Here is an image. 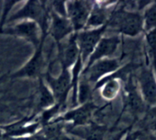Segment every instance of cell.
I'll return each mask as SVG.
<instances>
[{"mask_svg": "<svg viewBox=\"0 0 156 140\" xmlns=\"http://www.w3.org/2000/svg\"><path fill=\"white\" fill-rule=\"evenodd\" d=\"M42 39L40 45L35 48V51L28 61L25 62L23 66L19 69L12 73L9 78L15 79H39L43 77L44 74V69L47 65L45 56L44 53V43L46 38L48 36L47 32H41Z\"/></svg>", "mask_w": 156, "mask_h": 140, "instance_id": "cell-3", "label": "cell"}, {"mask_svg": "<svg viewBox=\"0 0 156 140\" xmlns=\"http://www.w3.org/2000/svg\"><path fill=\"white\" fill-rule=\"evenodd\" d=\"M56 48L57 59L61 68L71 69L80 56L76 33H73L70 35L66 42L62 41L61 44L56 46Z\"/></svg>", "mask_w": 156, "mask_h": 140, "instance_id": "cell-13", "label": "cell"}, {"mask_svg": "<svg viewBox=\"0 0 156 140\" xmlns=\"http://www.w3.org/2000/svg\"><path fill=\"white\" fill-rule=\"evenodd\" d=\"M3 140H41V138L37 133L34 135H28V136L21 137H6L3 138Z\"/></svg>", "mask_w": 156, "mask_h": 140, "instance_id": "cell-26", "label": "cell"}, {"mask_svg": "<svg viewBox=\"0 0 156 140\" xmlns=\"http://www.w3.org/2000/svg\"><path fill=\"white\" fill-rule=\"evenodd\" d=\"M84 64L82 62L81 56L78 58L76 63L73 65L70 71H71V93H72V104L71 108L76 107L78 106L77 103V93L78 87H79V80H80L81 73L84 68Z\"/></svg>", "mask_w": 156, "mask_h": 140, "instance_id": "cell-20", "label": "cell"}, {"mask_svg": "<svg viewBox=\"0 0 156 140\" xmlns=\"http://www.w3.org/2000/svg\"><path fill=\"white\" fill-rule=\"evenodd\" d=\"M50 9L54 13L62 17H67L66 1H52L48 2Z\"/></svg>", "mask_w": 156, "mask_h": 140, "instance_id": "cell-24", "label": "cell"}, {"mask_svg": "<svg viewBox=\"0 0 156 140\" xmlns=\"http://www.w3.org/2000/svg\"><path fill=\"white\" fill-rule=\"evenodd\" d=\"M154 71V72H155V77H156V69H154L153 70Z\"/></svg>", "mask_w": 156, "mask_h": 140, "instance_id": "cell-29", "label": "cell"}, {"mask_svg": "<svg viewBox=\"0 0 156 140\" xmlns=\"http://www.w3.org/2000/svg\"><path fill=\"white\" fill-rule=\"evenodd\" d=\"M94 1H66L67 18L73 25L74 33L85 28Z\"/></svg>", "mask_w": 156, "mask_h": 140, "instance_id": "cell-10", "label": "cell"}, {"mask_svg": "<svg viewBox=\"0 0 156 140\" xmlns=\"http://www.w3.org/2000/svg\"><path fill=\"white\" fill-rule=\"evenodd\" d=\"M0 33L25 40L31 44L34 48L40 45L42 39V33L39 25L32 21H18L13 25L4 27L0 30Z\"/></svg>", "mask_w": 156, "mask_h": 140, "instance_id": "cell-6", "label": "cell"}, {"mask_svg": "<svg viewBox=\"0 0 156 140\" xmlns=\"http://www.w3.org/2000/svg\"><path fill=\"white\" fill-rule=\"evenodd\" d=\"M123 91L124 110L127 109L132 115L135 117H138L144 111L146 105L140 94L137 84L134 82L133 75L125 82Z\"/></svg>", "mask_w": 156, "mask_h": 140, "instance_id": "cell-12", "label": "cell"}, {"mask_svg": "<svg viewBox=\"0 0 156 140\" xmlns=\"http://www.w3.org/2000/svg\"><path fill=\"white\" fill-rule=\"evenodd\" d=\"M21 1H6L4 2V7H3L2 12L1 19H0V30L5 27L8 18L9 17V13L13 9L14 6L19 3Z\"/></svg>", "mask_w": 156, "mask_h": 140, "instance_id": "cell-23", "label": "cell"}, {"mask_svg": "<svg viewBox=\"0 0 156 140\" xmlns=\"http://www.w3.org/2000/svg\"><path fill=\"white\" fill-rule=\"evenodd\" d=\"M97 105L93 102V100H91L88 103L68 110L56 117L51 123H66L69 127L83 126L91 121L93 114L97 110Z\"/></svg>", "mask_w": 156, "mask_h": 140, "instance_id": "cell-5", "label": "cell"}, {"mask_svg": "<svg viewBox=\"0 0 156 140\" xmlns=\"http://www.w3.org/2000/svg\"><path fill=\"white\" fill-rule=\"evenodd\" d=\"M145 32L156 29V1H152L142 12Z\"/></svg>", "mask_w": 156, "mask_h": 140, "instance_id": "cell-22", "label": "cell"}, {"mask_svg": "<svg viewBox=\"0 0 156 140\" xmlns=\"http://www.w3.org/2000/svg\"><path fill=\"white\" fill-rule=\"evenodd\" d=\"M131 127H132V126H129V127L124 128V129H121V130L118 131V132H116L114 134L109 135L106 140H122L123 139V136H124L125 135H126V134L130 131Z\"/></svg>", "mask_w": 156, "mask_h": 140, "instance_id": "cell-25", "label": "cell"}, {"mask_svg": "<svg viewBox=\"0 0 156 140\" xmlns=\"http://www.w3.org/2000/svg\"><path fill=\"white\" fill-rule=\"evenodd\" d=\"M122 56L120 58H107L93 63L87 68H83L81 75L92 85H95L101 79L117 71L121 66Z\"/></svg>", "mask_w": 156, "mask_h": 140, "instance_id": "cell-8", "label": "cell"}, {"mask_svg": "<svg viewBox=\"0 0 156 140\" xmlns=\"http://www.w3.org/2000/svg\"><path fill=\"white\" fill-rule=\"evenodd\" d=\"M122 40L123 37L120 35L104 36L96 46L92 53L90 55L84 68H88L93 63L101 59L112 57L113 55L117 52L118 47L122 44Z\"/></svg>", "mask_w": 156, "mask_h": 140, "instance_id": "cell-11", "label": "cell"}, {"mask_svg": "<svg viewBox=\"0 0 156 140\" xmlns=\"http://www.w3.org/2000/svg\"><path fill=\"white\" fill-rule=\"evenodd\" d=\"M50 19V7L48 2L30 0L25 2L23 6L10 15L6 24L15 21H32L39 25L41 32L48 33Z\"/></svg>", "mask_w": 156, "mask_h": 140, "instance_id": "cell-2", "label": "cell"}, {"mask_svg": "<svg viewBox=\"0 0 156 140\" xmlns=\"http://www.w3.org/2000/svg\"><path fill=\"white\" fill-rule=\"evenodd\" d=\"M107 30L108 24L98 28L85 29L76 33L79 53L84 65H85L90 55L94 51L99 41L105 36Z\"/></svg>", "mask_w": 156, "mask_h": 140, "instance_id": "cell-9", "label": "cell"}, {"mask_svg": "<svg viewBox=\"0 0 156 140\" xmlns=\"http://www.w3.org/2000/svg\"><path fill=\"white\" fill-rule=\"evenodd\" d=\"M136 140H155V138H154L152 135L143 133V132H139Z\"/></svg>", "mask_w": 156, "mask_h": 140, "instance_id": "cell-27", "label": "cell"}, {"mask_svg": "<svg viewBox=\"0 0 156 140\" xmlns=\"http://www.w3.org/2000/svg\"><path fill=\"white\" fill-rule=\"evenodd\" d=\"M74 140H76V139H74Z\"/></svg>", "mask_w": 156, "mask_h": 140, "instance_id": "cell-30", "label": "cell"}, {"mask_svg": "<svg viewBox=\"0 0 156 140\" xmlns=\"http://www.w3.org/2000/svg\"><path fill=\"white\" fill-rule=\"evenodd\" d=\"M44 82L53 93L56 103L67 105V99L71 92V71L61 68V72L56 77L51 75L50 65H47V71L43 75Z\"/></svg>", "mask_w": 156, "mask_h": 140, "instance_id": "cell-4", "label": "cell"}, {"mask_svg": "<svg viewBox=\"0 0 156 140\" xmlns=\"http://www.w3.org/2000/svg\"><path fill=\"white\" fill-rule=\"evenodd\" d=\"M37 114H40L41 111L47 109L53 106L56 103V100L52 93L51 90L49 88L47 84L44 82L43 77L38 79L37 95Z\"/></svg>", "mask_w": 156, "mask_h": 140, "instance_id": "cell-18", "label": "cell"}, {"mask_svg": "<svg viewBox=\"0 0 156 140\" xmlns=\"http://www.w3.org/2000/svg\"><path fill=\"white\" fill-rule=\"evenodd\" d=\"M144 34L146 64L156 69V29L145 32Z\"/></svg>", "mask_w": 156, "mask_h": 140, "instance_id": "cell-19", "label": "cell"}, {"mask_svg": "<svg viewBox=\"0 0 156 140\" xmlns=\"http://www.w3.org/2000/svg\"><path fill=\"white\" fill-rule=\"evenodd\" d=\"M50 25L48 35L53 37L56 46L74 33L73 25L67 17H62L50 9Z\"/></svg>", "mask_w": 156, "mask_h": 140, "instance_id": "cell-15", "label": "cell"}, {"mask_svg": "<svg viewBox=\"0 0 156 140\" xmlns=\"http://www.w3.org/2000/svg\"><path fill=\"white\" fill-rule=\"evenodd\" d=\"M108 30H112L122 37H135L144 33L142 12L126 10L122 2H118L108 21Z\"/></svg>", "mask_w": 156, "mask_h": 140, "instance_id": "cell-1", "label": "cell"}, {"mask_svg": "<svg viewBox=\"0 0 156 140\" xmlns=\"http://www.w3.org/2000/svg\"><path fill=\"white\" fill-rule=\"evenodd\" d=\"M137 87L143 100L149 107H156V77L149 65H141L136 77Z\"/></svg>", "mask_w": 156, "mask_h": 140, "instance_id": "cell-7", "label": "cell"}, {"mask_svg": "<svg viewBox=\"0 0 156 140\" xmlns=\"http://www.w3.org/2000/svg\"><path fill=\"white\" fill-rule=\"evenodd\" d=\"M152 129L154 131V132L156 134V119L152 123Z\"/></svg>", "mask_w": 156, "mask_h": 140, "instance_id": "cell-28", "label": "cell"}, {"mask_svg": "<svg viewBox=\"0 0 156 140\" xmlns=\"http://www.w3.org/2000/svg\"><path fill=\"white\" fill-rule=\"evenodd\" d=\"M100 90V95L104 100L111 101L122 91V82L118 79L101 80L94 86V91Z\"/></svg>", "mask_w": 156, "mask_h": 140, "instance_id": "cell-17", "label": "cell"}, {"mask_svg": "<svg viewBox=\"0 0 156 140\" xmlns=\"http://www.w3.org/2000/svg\"><path fill=\"white\" fill-rule=\"evenodd\" d=\"M118 2H95L90 12L85 29L98 28L108 24L111 14Z\"/></svg>", "mask_w": 156, "mask_h": 140, "instance_id": "cell-14", "label": "cell"}, {"mask_svg": "<svg viewBox=\"0 0 156 140\" xmlns=\"http://www.w3.org/2000/svg\"><path fill=\"white\" fill-rule=\"evenodd\" d=\"M108 130L107 126L93 121L83 126L66 128L68 133L82 140H105Z\"/></svg>", "mask_w": 156, "mask_h": 140, "instance_id": "cell-16", "label": "cell"}, {"mask_svg": "<svg viewBox=\"0 0 156 140\" xmlns=\"http://www.w3.org/2000/svg\"><path fill=\"white\" fill-rule=\"evenodd\" d=\"M94 85L85 80L82 75L79 80L77 93L78 106L92 100V94L94 92Z\"/></svg>", "mask_w": 156, "mask_h": 140, "instance_id": "cell-21", "label": "cell"}]
</instances>
